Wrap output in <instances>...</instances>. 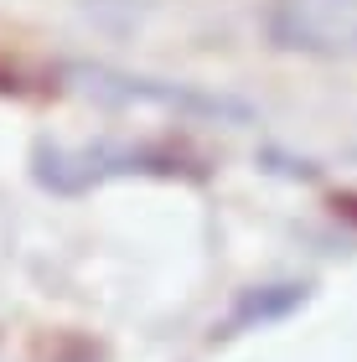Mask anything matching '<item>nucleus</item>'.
Here are the masks:
<instances>
[{
    "instance_id": "1",
    "label": "nucleus",
    "mask_w": 357,
    "mask_h": 362,
    "mask_svg": "<svg viewBox=\"0 0 357 362\" xmlns=\"http://www.w3.org/2000/svg\"><path fill=\"white\" fill-rule=\"evenodd\" d=\"M264 37L295 57L347 62L357 57V0H269Z\"/></svg>"
},
{
    "instance_id": "2",
    "label": "nucleus",
    "mask_w": 357,
    "mask_h": 362,
    "mask_svg": "<svg viewBox=\"0 0 357 362\" xmlns=\"http://www.w3.org/2000/svg\"><path fill=\"white\" fill-rule=\"evenodd\" d=\"M305 295H311V285H254L238 295L233 316L223 321L218 337H233V332H249V326H269V321H285L290 310L305 305Z\"/></svg>"
}]
</instances>
